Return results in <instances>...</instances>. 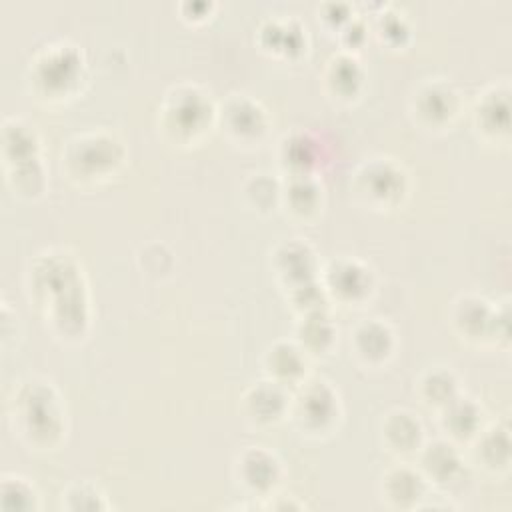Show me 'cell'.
<instances>
[{
	"label": "cell",
	"instance_id": "obj_1",
	"mask_svg": "<svg viewBox=\"0 0 512 512\" xmlns=\"http://www.w3.org/2000/svg\"><path fill=\"white\" fill-rule=\"evenodd\" d=\"M14 430L34 448H52L62 434V408L54 388L32 380L14 394Z\"/></svg>",
	"mask_w": 512,
	"mask_h": 512
},
{
	"label": "cell",
	"instance_id": "obj_2",
	"mask_svg": "<svg viewBox=\"0 0 512 512\" xmlns=\"http://www.w3.org/2000/svg\"><path fill=\"white\" fill-rule=\"evenodd\" d=\"M382 502L388 508H418L426 498V478L408 466H394L382 476Z\"/></svg>",
	"mask_w": 512,
	"mask_h": 512
},
{
	"label": "cell",
	"instance_id": "obj_3",
	"mask_svg": "<svg viewBox=\"0 0 512 512\" xmlns=\"http://www.w3.org/2000/svg\"><path fill=\"white\" fill-rule=\"evenodd\" d=\"M236 468L238 482L252 494H258V498H270L280 480L278 460L264 450L244 452Z\"/></svg>",
	"mask_w": 512,
	"mask_h": 512
},
{
	"label": "cell",
	"instance_id": "obj_4",
	"mask_svg": "<svg viewBox=\"0 0 512 512\" xmlns=\"http://www.w3.org/2000/svg\"><path fill=\"white\" fill-rule=\"evenodd\" d=\"M336 412V398L324 382L308 386L298 402V420L312 432L326 430Z\"/></svg>",
	"mask_w": 512,
	"mask_h": 512
},
{
	"label": "cell",
	"instance_id": "obj_5",
	"mask_svg": "<svg viewBox=\"0 0 512 512\" xmlns=\"http://www.w3.org/2000/svg\"><path fill=\"white\" fill-rule=\"evenodd\" d=\"M422 472L426 480L438 486H446L460 472L458 454L452 450V446L444 442H434L422 456Z\"/></svg>",
	"mask_w": 512,
	"mask_h": 512
},
{
	"label": "cell",
	"instance_id": "obj_6",
	"mask_svg": "<svg viewBox=\"0 0 512 512\" xmlns=\"http://www.w3.org/2000/svg\"><path fill=\"white\" fill-rule=\"evenodd\" d=\"M0 508L2 510H38L40 496L32 482L18 474H4L0 482Z\"/></svg>",
	"mask_w": 512,
	"mask_h": 512
},
{
	"label": "cell",
	"instance_id": "obj_7",
	"mask_svg": "<svg viewBox=\"0 0 512 512\" xmlns=\"http://www.w3.org/2000/svg\"><path fill=\"white\" fill-rule=\"evenodd\" d=\"M62 508L66 510H106L110 504L106 496L88 482H76L62 492Z\"/></svg>",
	"mask_w": 512,
	"mask_h": 512
},
{
	"label": "cell",
	"instance_id": "obj_8",
	"mask_svg": "<svg viewBox=\"0 0 512 512\" xmlns=\"http://www.w3.org/2000/svg\"><path fill=\"white\" fill-rule=\"evenodd\" d=\"M390 330L386 324H378V322H366L356 330V350L358 354L374 360V358H384L388 354V350L376 346V342H390Z\"/></svg>",
	"mask_w": 512,
	"mask_h": 512
},
{
	"label": "cell",
	"instance_id": "obj_9",
	"mask_svg": "<svg viewBox=\"0 0 512 512\" xmlns=\"http://www.w3.org/2000/svg\"><path fill=\"white\" fill-rule=\"evenodd\" d=\"M388 426L400 430V434L388 436V442H390V446L394 450H398V452H412L414 446H418V438H420L422 430H420L418 420L412 418V414L400 410L396 416L390 418Z\"/></svg>",
	"mask_w": 512,
	"mask_h": 512
}]
</instances>
